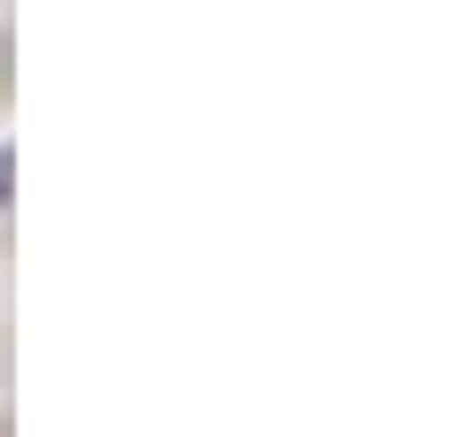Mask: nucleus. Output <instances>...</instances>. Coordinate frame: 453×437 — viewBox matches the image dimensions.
<instances>
[{"instance_id": "nucleus-1", "label": "nucleus", "mask_w": 453, "mask_h": 437, "mask_svg": "<svg viewBox=\"0 0 453 437\" xmlns=\"http://www.w3.org/2000/svg\"><path fill=\"white\" fill-rule=\"evenodd\" d=\"M9 187H17V162L0 154V211H9Z\"/></svg>"}]
</instances>
